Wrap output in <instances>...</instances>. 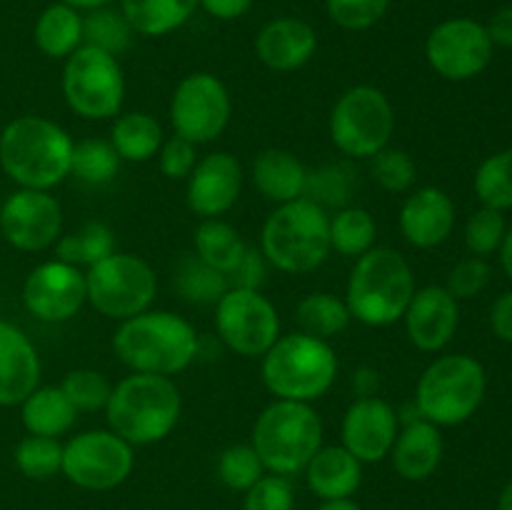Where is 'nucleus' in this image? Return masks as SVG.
<instances>
[{"label":"nucleus","instance_id":"obj_50","mask_svg":"<svg viewBox=\"0 0 512 510\" xmlns=\"http://www.w3.org/2000/svg\"><path fill=\"white\" fill-rule=\"evenodd\" d=\"M490 328L495 338L512 343V290H505L490 308Z\"/></svg>","mask_w":512,"mask_h":510},{"label":"nucleus","instance_id":"obj_25","mask_svg":"<svg viewBox=\"0 0 512 510\" xmlns=\"http://www.w3.org/2000/svg\"><path fill=\"white\" fill-rule=\"evenodd\" d=\"M303 473L320 500L353 498L363 483V463L343 445H320Z\"/></svg>","mask_w":512,"mask_h":510},{"label":"nucleus","instance_id":"obj_22","mask_svg":"<svg viewBox=\"0 0 512 510\" xmlns=\"http://www.w3.org/2000/svg\"><path fill=\"white\" fill-rule=\"evenodd\" d=\"M318 50V33L303 18H275L255 35V55L275 73H293L308 65Z\"/></svg>","mask_w":512,"mask_h":510},{"label":"nucleus","instance_id":"obj_3","mask_svg":"<svg viewBox=\"0 0 512 510\" xmlns=\"http://www.w3.org/2000/svg\"><path fill=\"white\" fill-rule=\"evenodd\" d=\"M183 413V395L173 378L130 373L110 390L105 420L130 445H153L168 438Z\"/></svg>","mask_w":512,"mask_h":510},{"label":"nucleus","instance_id":"obj_57","mask_svg":"<svg viewBox=\"0 0 512 510\" xmlns=\"http://www.w3.org/2000/svg\"><path fill=\"white\" fill-rule=\"evenodd\" d=\"M498 510H512V480L503 488L498 498Z\"/></svg>","mask_w":512,"mask_h":510},{"label":"nucleus","instance_id":"obj_12","mask_svg":"<svg viewBox=\"0 0 512 510\" xmlns=\"http://www.w3.org/2000/svg\"><path fill=\"white\" fill-rule=\"evenodd\" d=\"M135 450L113 430H85L63 445L60 473L73 485L93 493L113 490L130 478Z\"/></svg>","mask_w":512,"mask_h":510},{"label":"nucleus","instance_id":"obj_21","mask_svg":"<svg viewBox=\"0 0 512 510\" xmlns=\"http://www.w3.org/2000/svg\"><path fill=\"white\" fill-rule=\"evenodd\" d=\"M398 225L413 248L430 250L443 245L455 228V203L443 188L425 185L413 190L400 205Z\"/></svg>","mask_w":512,"mask_h":510},{"label":"nucleus","instance_id":"obj_46","mask_svg":"<svg viewBox=\"0 0 512 510\" xmlns=\"http://www.w3.org/2000/svg\"><path fill=\"white\" fill-rule=\"evenodd\" d=\"M295 490L290 478L268 473L245 490L243 510H293Z\"/></svg>","mask_w":512,"mask_h":510},{"label":"nucleus","instance_id":"obj_15","mask_svg":"<svg viewBox=\"0 0 512 510\" xmlns=\"http://www.w3.org/2000/svg\"><path fill=\"white\" fill-rule=\"evenodd\" d=\"M488 28L473 18H450L430 30L425 40L428 65L445 80L463 83L483 73L493 60Z\"/></svg>","mask_w":512,"mask_h":510},{"label":"nucleus","instance_id":"obj_36","mask_svg":"<svg viewBox=\"0 0 512 510\" xmlns=\"http://www.w3.org/2000/svg\"><path fill=\"white\" fill-rule=\"evenodd\" d=\"M375 238H378V225L370 210L348 205L330 215V248L335 253L345 258H360L370 248H375Z\"/></svg>","mask_w":512,"mask_h":510},{"label":"nucleus","instance_id":"obj_7","mask_svg":"<svg viewBox=\"0 0 512 510\" xmlns=\"http://www.w3.org/2000/svg\"><path fill=\"white\" fill-rule=\"evenodd\" d=\"M250 445L263 460L265 473L290 478L303 473L323 445V418L313 403L275 398L255 418Z\"/></svg>","mask_w":512,"mask_h":510},{"label":"nucleus","instance_id":"obj_14","mask_svg":"<svg viewBox=\"0 0 512 510\" xmlns=\"http://www.w3.org/2000/svg\"><path fill=\"white\" fill-rule=\"evenodd\" d=\"M215 330L233 353L263 358L280 338L278 308L260 290L228 288L215 303Z\"/></svg>","mask_w":512,"mask_h":510},{"label":"nucleus","instance_id":"obj_1","mask_svg":"<svg viewBox=\"0 0 512 510\" xmlns=\"http://www.w3.org/2000/svg\"><path fill=\"white\" fill-rule=\"evenodd\" d=\"M113 350L130 373L173 378L198 358L200 338L193 323L183 315L150 308L118 325Z\"/></svg>","mask_w":512,"mask_h":510},{"label":"nucleus","instance_id":"obj_37","mask_svg":"<svg viewBox=\"0 0 512 510\" xmlns=\"http://www.w3.org/2000/svg\"><path fill=\"white\" fill-rule=\"evenodd\" d=\"M133 35L135 30L125 20L123 10H113L110 5H105V8L88 10V15H83V45H93L115 58L130 48Z\"/></svg>","mask_w":512,"mask_h":510},{"label":"nucleus","instance_id":"obj_33","mask_svg":"<svg viewBox=\"0 0 512 510\" xmlns=\"http://www.w3.org/2000/svg\"><path fill=\"white\" fill-rule=\"evenodd\" d=\"M353 320L345 298H338L333 293H310L295 305V323L303 333L315 335V338H338L345 333Z\"/></svg>","mask_w":512,"mask_h":510},{"label":"nucleus","instance_id":"obj_10","mask_svg":"<svg viewBox=\"0 0 512 510\" xmlns=\"http://www.w3.org/2000/svg\"><path fill=\"white\" fill-rule=\"evenodd\" d=\"M85 288L95 313L123 323L153 308L158 278L143 258L115 250L85 270Z\"/></svg>","mask_w":512,"mask_h":510},{"label":"nucleus","instance_id":"obj_17","mask_svg":"<svg viewBox=\"0 0 512 510\" xmlns=\"http://www.w3.org/2000/svg\"><path fill=\"white\" fill-rule=\"evenodd\" d=\"M88 303L85 273L63 260L35 265L23 283V305L43 323H65Z\"/></svg>","mask_w":512,"mask_h":510},{"label":"nucleus","instance_id":"obj_47","mask_svg":"<svg viewBox=\"0 0 512 510\" xmlns=\"http://www.w3.org/2000/svg\"><path fill=\"white\" fill-rule=\"evenodd\" d=\"M490 275H493V270H490L488 260L478 258V255H470V258H463L453 270H450L448 285H445V288H448V293L453 295L458 303L460 300H473L488 288Z\"/></svg>","mask_w":512,"mask_h":510},{"label":"nucleus","instance_id":"obj_18","mask_svg":"<svg viewBox=\"0 0 512 510\" xmlns=\"http://www.w3.org/2000/svg\"><path fill=\"white\" fill-rule=\"evenodd\" d=\"M398 430L400 418L393 405L378 395H363L345 410L340 423V445L348 448L360 463H380L393 450Z\"/></svg>","mask_w":512,"mask_h":510},{"label":"nucleus","instance_id":"obj_45","mask_svg":"<svg viewBox=\"0 0 512 510\" xmlns=\"http://www.w3.org/2000/svg\"><path fill=\"white\" fill-rule=\"evenodd\" d=\"M393 0H325L328 18L343 30H368L383 20Z\"/></svg>","mask_w":512,"mask_h":510},{"label":"nucleus","instance_id":"obj_35","mask_svg":"<svg viewBox=\"0 0 512 510\" xmlns=\"http://www.w3.org/2000/svg\"><path fill=\"white\" fill-rule=\"evenodd\" d=\"M55 248V258L63 263L75 265V268H90L98 260L108 258L115 253V235L100 220H88L80 228L70 230V233L60 235Z\"/></svg>","mask_w":512,"mask_h":510},{"label":"nucleus","instance_id":"obj_2","mask_svg":"<svg viewBox=\"0 0 512 510\" xmlns=\"http://www.w3.org/2000/svg\"><path fill=\"white\" fill-rule=\"evenodd\" d=\"M73 138L43 115H20L0 133V168L20 188L50 190L70 175Z\"/></svg>","mask_w":512,"mask_h":510},{"label":"nucleus","instance_id":"obj_44","mask_svg":"<svg viewBox=\"0 0 512 510\" xmlns=\"http://www.w3.org/2000/svg\"><path fill=\"white\" fill-rule=\"evenodd\" d=\"M505 233H508V225H505L503 210H493L483 205V208L475 210L468 218V225H465V245L478 258H488V255L498 253Z\"/></svg>","mask_w":512,"mask_h":510},{"label":"nucleus","instance_id":"obj_42","mask_svg":"<svg viewBox=\"0 0 512 510\" xmlns=\"http://www.w3.org/2000/svg\"><path fill=\"white\" fill-rule=\"evenodd\" d=\"M60 388L78 413H95V410H105L113 385L100 370L75 368L65 373Z\"/></svg>","mask_w":512,"mask_h":510},{"label":"nucleus","instance_id":"obj_6","mask_svg":"<svg viewBox=\"0 0 512 510\" xmlns=\"http://www.w3.org/2000/svg\"><path fill=\"white\" fill-rule=\"evenodd\" d=\"M260 253L280 273H313L333 253L330 213L308 198L275 205L260 230Z\"/></svg>","mask_w":512,"mask_h":510},{"label":"nucleus","instance_id":"obj_29","mask_svg":"<svg viewBox=\"0 0 512 510\" xmlns=\"http://www.w3.org/2000/svg\"><path fill=\"white\" fill-rule=\"evenodd\" d=\"M198 0H120L130 28L145 38H163L183 28L198 10Z\"/></svg>","mask_w":512,"mask_h":510},{"label":"nucleus","instance_id":"obj_51","mask_svg":"<svg viewBox=\"0 0 512 510\" xmlns=\"http://www.w3.org/2000/svg\"><path fill=\"white\" fill-rule=\"evenodd\" d=\"M255 0H198L200 8L218 20H238L253 8Z\"/></svg>","mask_w":512,"mask_h":510},{"label":"nucleus","instance_id":"obj_24","mask_svg":"<svg viewBox=\"0 0 512 510\" xmlns=\"http://www.w3.org/2000/svg\"><path fill=\"white\" fill-rule=\"evenodd\" d=\"M445 443L438 425L425 418H413L398 430L390 460H393L395 473L410 483L428 480L443 460Z\"/></svg>","mask_w":512,"mask_h":510},{"label":"nucleus","instance_id":"obj_54","mask_svg":"<svg viewBox=\"0 0 512 510\" xmlns=\"http://www.w3.org/2000/svg\"><path fill=\"white\" fill-rule=\"evenodd\" d=\"M500 265H503L505 275L512 280V228H508V233H505L503 238V245H500Z\"/></svg>","mask_w":512,"mask_h":510},{"label":"nucleus","instance_id":"obj_19","mask_svg":"<svg viewBox=\"0 0 512 510\" xmlns=\"http://www.w3.org/2000/svg\"><path fill=\"white\" fill-rule=\"evenodd\" d=\"M243 165L228 150H215L195 163L185 185V203L200 220L228 213L243 190Z\"/></svg>","mask_w":512,"mask_h":510},{"label":"nucleus","instance_id":"obj_52","mask_svg":"<svg viewBox=\"0 0 512 510\" xmlns=\"http://www.w3.org/2000/svg\"><path fill=\"white\" fill-rule=\"evenodd\" d=\"M488 28L490 40L493 45H500V48H512V5H505L498 13L490 18V23L485 25Z\"/></svg>","mask_w":512,"mask_h":510},{"label":"nucleus","instance_id":"obj_49","mask_svg":"<svg viewBox=\"0 0 512 510\" xmlns=\"http://www.w3.org/2000/svg\"><path fill=\"white\" fill-rule=\"evenodd\" d=\"M265 275H268V260L260 253V248L245 250V255L240 258V263L230 270L228 283L230 288H248V290H260L265 283Z\"/></svg>","mask_w":512,"mask_h":510},{"label":"nucleus","instance_id":"obj_48","mask_svg":"<svg viewBox=\"0 0 512 510\" xmlns=\"http://www.w3.org/2000/svg\"><path fill=\"white\" fill-rule=\"evenodd\" d=\"M195 163H198V145H193L190 140L173 135V138L163 140L158 150V165L160 173L170 180H188V175L193 173Z\"/></svg>","mask_w":512,"mask_h":510},{"label":"nucleus","instance_id":"obj_43","mask_svg":"<svg viewBox=\"0 0 512 510\" xmlns=\"http://www.w3.org/2000/svg\"><path fill=\"white\" fill-rule=\"evenodd\" d=\"M370 175L388 193H408L418 178V168L403 148L388 145L370 158Z\"/></svg>","mask_w":512,"mask_h":510},{"label":"nucleus","instance_id":"obj_28","mask_svg":"<svg viewBox=\"0 0 512 510\" xmlns=\"http://www.w3.org/2000/svg\"><path fill=\"white\" fill-rule=\"evenodd\" d=\"M33 40L43 55L65 60L83 45V13L65 3H53L38 15Z\"/></svg>","mask_w":512,"mask_h":510},{"label":"nucleus","instance_id":"obj_16","mask_svg":"<svg viewBox=\"0 0 512 510\" xmlns=\"http://www.w3.org/2000/svg\"><path fill=\"white\" fill-rule=\"evenodd\" d=\"M0 235L23 253H40L63 235V208L50 190L18 188L0 205Z\"/></svg>","mask_w":512,"mask_h":510},{"label":"nucleus","instance_id":"obj_11","mask_svg":"<svg viewBox=\"0 0 512 510\" xmlns=\"http://www.w3.org/2000/svg\"><path fill=\"white\" fill-rule=\"evenodd\" d=\"M63 98L85 120L120 115L125 103V75L118 58L93 45H80L63 65Z\"/></svg>","mask_w":512,"mask_h":510},{"label":"nucleus","instance_id":"obj_20","mask_svg":"<svg viewBox=\"0 0 512 510\" xmlns=\"http://www.w3.org/2000/svg\"><path fill=\"white\" fill-rule=\"evenodd\" d=\"M405 335L423 353L448 348L460 325V305L445 285H425L415 290L403 315Z\"/></svg>","mask_w":512,"mask_h":510},{"label":"nucleus","instance_id":"obj_9","mask_svg":"<svg viewBox=\"0 0 512 510\" xmlns=\"http://www.w3.org/2000/svg\"><path fill=\"white\" fill-rule=\"evenodd\" d=\"M328 130L343 158L370 160L390 145L395 133V108L375 85H353L335 100Z\"/></svg>","mask_w":512,"mask_h":510},{"label":"nucleus","instance_id":"obj_53","mask_svg":"<svg viewBox=\"0 0 512 510\" xmlns=\"http://www.w3.org/2000/svg\"><path fill=\"white\" fill-rule=\"evenodd\" d=\"M353 385L358 388V395H375L378 390V370L373 368H360L358 373L353 375Z\"/></svg>","mask_w":512,"mask_h":510},{"label":"nucleus","instance_id":"obj_23","mask_svg":"<svg viewBox=\"0 0 512 510\" xmlns=\"http://www.w3.org/2000/svg\"><path fill=\"white\" fill-rule=\"evenodd\" d=\"M40 385V355L18 325L0 320V408L20 405Z\"/></svg>","mask_w":512,"mask_h":510},{"label":"nucleus","instance_id":"obj_13","mask_svg":"<svg viewBox=\"0 0 512 510\" xmlns=\"http://www.w3.org/2000/svg\"><path fill=\"white\" fill-rule=\"evenodd\" d=\"M233 100L223 80L213 73H190L175 85L170 98V123L175 135L193 145L213 143L228 128Z\"/></svg>","mask_w":512,"mask_h":510},{"label":"nucleus","instance_id":"obj_41","mask_svg":"<svg viewBox=\"0 0 512 510\" xmlns=\"http://www.w3.org/2000/svg\"><path fill=\"white\" fill-rule=\"evenodd\" d=\"M265 475V465L250 443H235L220 453L218 478L225 488L235 493H245L250 485L258 483Z\"/></svg>","mask_w":512,"mask_h":510},{"label":"nucleus","instance_id":"obj_8","mask_svg":"<svg viewBox=\"0 0 512 510\" xmlns=\"http://www.w3.org/2000/svg\"><path fill=\"white\" fill-rule=\"evenodd\" d=\"M488 375L473 355L450 353L435 358L415 385L420 418L438 428H455L473 418L485 400Z\"/></svg>","mask_w":512,"mask_h":510},{"label":"nucleus","instance_id":"obj_40","mask_svg":"<svg viewBox=\"0 0 512 510\" xmlns=\"http://www.w3.org/2000/svg\"><path fill=\"white\" fill-rule=\"evenodd\" d=\"M15 468L30 480H50L63 468V443L45 435H25L15 445Z\"/></svg>","mask_w":512,"mask_h":510},{"label":"nucleus","instance_id":"obj_39","mask_svg":"<svg viewBox=\"0 0 512 510\" xmlns=\"http://www.w3.org/2000/svg\"><path fill=\"white\" fill-rule=\"evenodd\" d=\"M120 163L110 140L85 138L73 145V158H70V175L88 185H105L118 175Z\"/></svg>","mask_w":512,"mask_h":510},{"label":"nucleus","instance_id":"obj_55","mask_svg":"<svg viewBox=\"0 0 512 510\" xmlns=\"http://www.w3.org/2000/svg\"><path fill=\"white\" fill-rule=\"evenodd\" d=\"M60 3L70 5V8L75 10H95V8H105V5H110L113 0H60Z\"/></svg>","mask_w":512,"mask_h":510},{"label":"nucleus","instance_id":"obj_5","mask_svg":"<svg viewBox=\"0 0 512 510\" xmlns=\"http://www.w3.org/2000/svg\"><path fill=\"white\" fill-rule=\"evenodd\" d=\"M338 355L330 340L295 330L280 335L260 363L263 385L278 400L315 403L338 380Z\"/></svg>","mask_w":512,"mask_h":510},{"label":"nucleus","instance_id":"obj_31","mask_svg":"<svg viewBox=\"0 0 512 510\" xmlns=\"http://www.w3.org/2000/svg\"><path fill=\"white\" fill-rule=\"evenodd\" d=\"M360 188L358 168L350 163L348 158L335 160V163H325L320 168L308 170V180H305V195L303 198L313 200L323 210L328 208H348L353 195Z\"/></svg>","mask_w":512,"mask_h":510},{"label":"nucleus","instance_id":"obj_26","mask_svg":"<svg viewBox=\"0 0 512 510\" xmlns=\"http://www.w3.org/2000/svg\"><path fill=\"white\" fill-rule=\"evenodd\" d=\"M250 178H253L255 190L265 200L283 205L303 198L308 168L290 150L265 148L255 155L253 165H250Z\"/></svg>","mask_w":512,"mask_h":510},{"label":"nucleus","instance_id":"obj_56","mask_svg":"<svg viewBox=\"0 0 512 510\" xmlns=\"http://www.w3.org/2000/svg\"><path fill=\"white\" fill-rule=\"evenodd\" d=\"M318 510H363L355 500L345 498V500H323Z\"/></svg>","mask_w":512,"mask_h":510},{"label":"nucleus","instance_id":"obj_34","mask_svg":"<svg viewBox=\"0 0 512 510\" xmlns=\"http://www.w3.org/2000/svg\"><path fill=\"white\" fill-rule=\"evenodd\" d=\"M173 285L180 298L193 305H215L230 288L228 275L210 268L195 253L180 255L173 270Z\"/></svg>","mask_w":512,"mask_h":510},{"label":"nucleus","instance_id":"obj_38","mask_svg":"<svg viewBox=\"0 0 512 510\" xmlns=\"http://www.w3.org/2000/svg\"><path fill=\"white\" fill-rule=\"evenodd\" d=\"M475 195L485 208L510 210L512 208V148L493 153L475 170Z\"/></svg>","mask_w":512,"mask_h":510},{"label":"nucleus","instance_id":"obj_32","mask_svg":"<svg viewBox=\"0 0 512 510\" xmlns=\"http://www.w3.org/2000/svg\"><path fill=\"white\" fill-rule=\"evenodd\" d=\"M193 248L203 263L220 270L223 275H230V270L240 263V258L248 250V243L230 223L220 218H210L200 220V225L195 228Z\"/></svg>","mask_w":512,"mask_h":510},{"label":"nucleus","instance_id":"obj_30","mask_svg":"<svg viewBox=\"0 0 512 510\" xmlns=\"http://www.w3.org/2000/svg\"><path fill=\"white\" fill-rule=\"evenodd\" d=\"M163 140V128L155 120V115L143 113V110L118 115L113 128H110V145L125 163H148V160H153Z\"/></svg>","mask_w":512,"mask_h":510},{"label":"nucleus","instance_id":"obj_4","mask_svg":"<svg viewBox=\"0 0 512 510\" xmlns=\"http://www.w3.org/2000/svg\"><path fill=\"white\" fill-rule=\"evenodd\" d=\"M415 290V275L405 255L395 248L375 245L355 258L345 285V305L358 323L385 328L403 320Z\"/></svg>","mask_w":512,"mask_h":510},{"label":"nucleus","instance_id":"obj_27","mask_svg":"<svg viewBox=\"0 0 512 510\" xmlns=\"http://www.w3.org/2000/svg\"><path fill=\"white\" fill-rule=\"evenodd\" d=\"M20 420L28 435L60 438L70 433L78 420V410L68 400L60 385H38L28 398L20 403Z\"/></svg>","mask_w":512,"mask_h":510}]
</instances>
